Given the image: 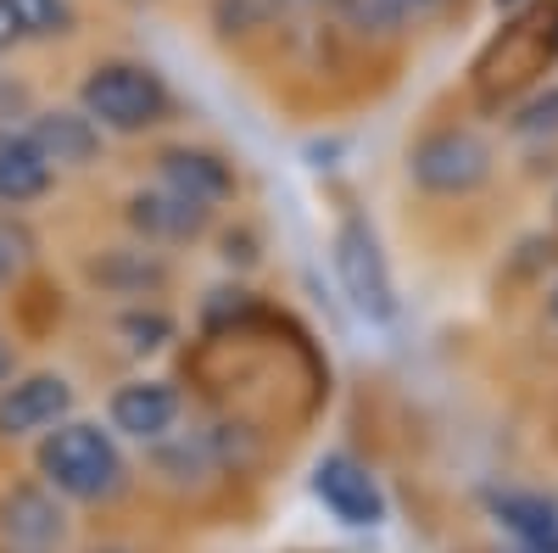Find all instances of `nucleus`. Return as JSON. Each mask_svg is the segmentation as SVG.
Instances as JSON below:
<instances>
[{
    "instance_id": "8",
    "label": "nucleus",
    "mask_w": 558,
    "mask_h": 553,
    "mask_svg": "<svg viewBox=\"0 0 558 553\" xmlns=\"http://www.w3.org/2000/svg\"><path fill=\"white\" fill-rule=\"evenodd\" d=\"M157 184H168V191L191 196L202 207H218V202L235 196V168L218 152H202V146H168L157 157Z\"/></svg>"
},
{
    "instance_id": "9",
    "label": "nucleus",
    "mask_w": 558,
    "mask_h": 553,
    "mask_svg": "<svg viewBox=\"0 0 558 553\" xmlns=\"http://www.w3.org/2000/svg\"><path fill=\"white\" fill-rule=\"evenodd\" d=\"M28 134H34V146L45 152V163H51V168H89V163H96V152H101V123L89 118L84 107L78 112L73 107L34 112Z\"/></svg>"
},
{
    "instance_id": "25",
    "label": "nucleus",
    "mask_w": 558,
    "mask_h": 553,
    "mask_svg": "<svg viewBox=\"0 0 558 553\" xmlns=\"http://www.w3.org/2000/svg\"><path fill=\"white\" fill-rule=\"evenodd\" d=\"M547 318H553V330H558V286L547 291Z\"/></svg>"
},
{
    "instance_id": "7",
    "label": "nucleus",
    "mask_w": 558,
    "mask_h": 553,
    "mask_svg": "<svg viewBox=\"0 0 558 553\" xmlns=\"http://www.w3.org/2000/svg\"><path fill=\"white\" fill-rule=\"evenodd\" d=\"M213 207L191 202V196H179L168 191V184H151V191H134L129 196V224H134V236H146L157 247H184V241H196L202 229H207Z\"/></svg>"
},
{
    "instance_id": "2",
    "label": "nucleus",
    "mask_w": 558,
    "mask_h": 553,
    "mask_svg": "<svg viewBox=\"0 0 558 553\" xmlns=\"http://www.w3.org/2000/svg\"><path fill=\"white\" fill-rule=\"evenodd\" d=\"M78 107L112 134H146L168 118V84L146 62H101L89 68Z\"/></svg>"
},
{
    "instance_id": "16",
    "label": "nucleus",
    "mask_w": 558,
    "mask_h": 553,
    "mask_svg": "<svg viewBox=\"0 0 558 553\" xmlns=\"http://www.w3.org/2000/svg\"><path fill=\"white\" fill-rule=\"evenodd\" d=\"M514 134H525V141H553L558 134V84L536 89V96L514 112Z\"/></svg>"
},
{
    "instance_id": "5",
    "label": "nucleus",
    "mask_w": 558,
    "mask_h": 553,
    "mask_svg": "<svg viewBox=\"0 0 558 553\" xmlns=\"http://www.w3.org/2000/svg\"><path fill=\"white\" fill-rule=\"evenodd\" d=\"M313 492L341 526H380L386 520L380 481L368 476V465H357L352 453H324L313 465Z\"/></svg>"
},
{
    "instance_id": "20",
    "label": "nucleus",
    "mask_w": 558,
    "mask_h": 553,
    "mask_svg": "<svg viewBox=\"0 0 558 553\" xmlns=\"http://www.w3.org/2000/svg\"><path fill=\"white\" fill-rule=\"evenodd\" d=\"M23 112H28V89L12 84V79H0V129H7L12 118H23Z\"/></svg>"
},
{
    "instance_id": "4",
    "label": "nucleus",
    "mask_w": 558,
    "mask_h": 553,
    "mask_svg": "<svg viewBox=\"0 0 558 553\" xmlns=\"http://www.w3.org/2000/svg\"><path fill=\"white\" fill-rule=\"evenodd\" d=\"M336 274H341V291L347 302L368 318V325H391L397 318V280H391V263L375 241V229L363 218H347L336 229Z\"/></svg>"
},
{
    "instance_id": "14",
    "label": "nucleus",
    "mask_w": 558,
    "mask_h": 553,
    "mask_svg": "<svg viewBox=\"0 0 558 553\" xmlns=\"http://www.w3.org/2000/svg\"><path fill=\"white\" fill-rule=\"evenodd\" d=\"M497 515H502L508 531H520L531 548L558 542V509L542 503V497H497Z\"/></svg>"
},
{
    "instance_id": "17",
    "label": "nucleus",
    "mask_w": 558,
    "mask_h": 553,
    "mask_svg": "<svg viewBox=\"0 0 558 553\" xmlns=\"http://www.w3.org/2000/svg\"><path fill=\"white\" fill-rule=\"evenodd\" d=\"M279 7H286V0H218V23H223V34H246V28L274 23Z\"/></svg>"
},
{
    "instance_id": "1",
    "label": "nucleus",
    "mask_w": 558,
    "mask_h": 553,
    "mask_svg": "<svg viewBox=\"0 0 558 553\" xmlns=\"http://www.w3.org/2000/svg\"><path fill=\"white\" fill-rule=\"evenodd\" d=\"M39 476L51 481L62 497L78 503H107L123 492V453L112 442V431L89 425V420H62L45 431L39 442Z\"/></svg>"
},
{
    "instance_id": "22",
    "label": "nucleus",
    "mask_w": 558,
    "mask_h": 553,
    "mask_svg": "<svg viewBox=\"0 0 558 553\" xmlns=\"http://www.w3.org/2000/svg\"><path fill=\"white\" fill-rule=\"evenodd\" d=\"M12 369H17V352H12V341H7V336H0V386L12 381Z\"/></svg>"
},
{
    "instance_id": "11",
    "label": "nucleus",
    "mask_w": 558,
    "mask_h": 553,
    "mask_svg": "<svg viewBox=\"0 0 558 553\" xmlns=\"http://www.w3.org/2000/svg\"><path fill=\"white\" fill-rule=\"evenodd\" d=\"M57 168L45 163V152L34 146L28 129H0V207H28L51 191Z\"/></svg>"
},
{
    "instance_id": "13",
    "label": "nucleus",
    "mask_w": 558,
    "mask_h": 553,
    "mask_svg": "<svg viewBox=\"0 0 558 553\" xmlns=\"http://www.w3.org/2000/svg\"><path fill=\"white\" fill-rule=\"evenodd\" d=\"M447 0H347V12L363 34H402V28H418L430 23Z\"/></svg>"
},
{
    "instance_id": "26",
    "label": "nucleus",
    "mask_w": 558,
    "mask_h": 553,
    "mask_svg": "<svg viewBox=\"0 0 558 553\" xmlns=\"http://www.w3.org/2000/svg\"><path fill=\"white\" fill-rule=\"evenodd\" d=\"M492 7H497V12H514V7H525V0H492Z\"/></svg>"
},
{
    "instance_id": "18",
    "label": "nucleus",
    "mask_w": 558,
    "mask_h": 553,
    "mask_svg": "<svg viewBox=\"0 0 558 553\" xmlns=\"http://www.w3.org/2000/svg\"><path fill=\"white\" fill-rule=\"evenodd\" d=\"M123 336H134V341H129L134 352H157V347L173 336V325H168L162 313H129V318H123Z\"/></svg>"
},
{
    "instance_id": "24",
    "label": "nucleus",
    "mask_w": 558,
    "mask_h": 553,
    "mask_svg": "<svg viewBox=\"0 0 558 553\" xmlns=\"http://www.w3.org/2000/svg\"><path fill=\"white\" fill-rule=\"evenodd\" d=\"M286 7H307V12H318V7H347V0H286Z\"/></svg>"
},
{
    "instance_id": "3",
    "label": "nucleus",
    "mask_w": 558,
    "mask_h": 553,
    "mask_svg": "<svg viewBox=\"0 0 558 553\" xmlns=\"http://www.w3.org/2000/svg\"><path fill=\"white\" fill-rule=\"evenodd\" d=\"M408 173H413L418 191H430V196H470L492 179V146L475 129H436L413 146Z\"/></svg>"
},
{
    "instance_id": "15",
    "label": "nucleus",
    "mask_w": 558,
    "mask_h": 553,
    "mask_svg": "<svg viewBox=\"0 0 558 553\" xmlns=\"http://www.w3.org/2000/svg\"><path fill=\"white\" fill-rule=\"evenodd\" d=\"M7 7H12L17 39H51V34H68L73 23L68 0H7Z\"/></svg>"
},
{
    "instance_id": "12",
    "label": "nucleus",
    "mask_w": 558,
    "mask_h": 553,
    "mask_svg": "<svg viewBox=\"0 0 558 553\" xmlns=\"http://www.w3.org/2000/svg\"><path fill=\"white\" fill-rule=\"evenodd\" d=\"M0 537L12 548L45 553L51 542H62V509L39 486H17V492L0 497Z\"/></svg>"
},
{
    "instance_id": "10",
    "label": "nucleus",
    "mask_w": 558,
    "mask_h": 553,
    "mask_svg": "<svg viewBox=\"0 0 558 553\" xmlns=\"http://www.w3.org/2000/svg\"><path fill=\"white\" fill-rule=\"evenodd\" d=\"M179 420V392L168 381H129L112 392V431L134 442H162Z\"/></svg>"
},
{
    "instance_id": "21",
    "label": "nucleus",
    "mask_w": 558,
    "mask_h": 553,
    "mask_svg": "<svg viewBox=\"0 0 558 553\" xmlns=\"http://www.w3.org/2000/svg\"><path fill=\"white\" fill-rule=\"evenodd\" d=\"M12 39H17V23H12V7H7V0H0V51H7Z\"/></svg>"
},
{
    "instance_id": "19",
    "label": "nucleus",
    "mask_w": 558,
    "mask_h": 553,
    "mask_svg": "<svg viewBox=\"0 0 558 553\" xmlns=\"http://www.w3.org/2000/svg\"><path fill=\"white\" fill-rule=\"evenodd\" d=\"M23 257H28V236H17L12 224H0V286L23 268Z\"/></svg>"
},
{
    "instance_id": "27",
    "label": "nucleus",
    "mask_w": 558,
    "mask_h": 553,
    "mask_svg": "<svg viewBox=\"0 0 558 553\" xmlns=\"http://www.w3.org/2000/svg\"><path fill=\"white\" fill-rule=\"evenodd\" d=\"M107 553H118V548H107Z\"/></svg>"
},
{
    "instance_id": "23",
    "label": "nucleus",
    "mask_w": 558,
    "mask_h": 553,
    "mask_svg": "<svg viewBox=\"0 0 558 553\" xmlns=\"http://www.w3.org/2000/svg\"><path fill=\"white\" fill-rule=\"evenodd\" d=\"M547 57L558 62V7H553V23H547Z\"/></svg>"
},
{
    "instance_id": "6",
    "label": "nucleus",
    "mask_w": 558,
    "mask_h": 553,
    "mask_svg": "<svg viewBox=\"0 0 558 553\" xmlns=\"http://www.w3.org/2000/svg\"><path fill=\"white\" fill-rule=\"evenodd\" d=\"M73 413V386L62 375H23L17 386L0 392V436L7 442H23V436H39L62 425Z\"/></svg>"
}]
</instances>
